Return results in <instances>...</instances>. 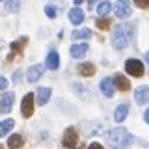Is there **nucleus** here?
<instances>
[{"label":"nucleus","mask_w":149,"mask_h":149,"mask_svg":"<svg viewBox=\"0 0 149 149\" xmlns=\"http://www.w3.org/2000/svg\"><path fill=\"white\" fill-rule=\"evenodd\" d=\"M106 140H108V143L112 146V149H127L130 143H132V134L129 132L127 129L123 127H116L108 130V134H106Z\"/></svg>","instance_id":"1"},{"label":"nucleus","mask_w":149,"mask_h":149,"mask_svg":"<svg viewBox=\"0 0 149 149\" xmlns=\"http://www.w3.org/2000/svg\"><path fill=\"white\" fill-rule=\"evenodd\" d=\"M130 37H132V26L130 24H118L114 30V34H112V45H114V49H125L129 43H130Z\"/></svg>","instance_id":"2"},{"label":"nucleus","mask_w":149,"mask_h":149,"mask_svg":"<svg viewBox=\"0 0 149 149\" xmlns=\"http://www.w3.org/2000/svg\"><path fill=\"white\" fill-rule=\"evenodd\" d=\"M125 71H127L130 77H142L143 74V63L140 60H127L125 62Z\"/></svg>","instance_id":"3"},{"label":"nucleus","mask_w":149,"mask_h":149,"mask_svg":"<svg viewBox=\"0 0 149 149\" xmlns=\"http://www.w3.org/2000/svg\"><path fill=\"white\" fill-rule=\"evenodd\" d=\"M21 112L24 118H30L34 114V93H26L24 99H22V104H21Z\"/></svg>","instance_id":"4"},{"label":"nucleus","mask_w":149,"mask_h":149,"mask_svg":"<svg viewBox=\"0 0 149 149\" xmlns=\"http://www.w3.org/2000/svg\"><path fill=\"white\" fill-rule=\"evenodd\" d=\"M116 15L119 19L130 17V2L129 0H118V2H116Z\"/></svg>","instance_id":"5"},{"label":"nucleus","mask_w":149,"mask_h":149,"mask_svg":"<svg viewBox=\"0 0 149 149\" xmlns=\"http://www.w3.org/2000/svg\"><path fill=\"white\" fill-rule=\"evenodd\" d=\"M13 99H15V95H13L11 91H6L2 97H0V112H4V114H8V112H11V106H13Z\"/></svg>","instance_id":"6"},{"label":"nucleus","mask_w":149,"mask_h":149,"mask_svg":"<svg viewBox=\"0 0 149 149\" xmlns=\"http://www.w3.org/2000/svg\"><path fill=\"white\" fill-rule=\"evenodd\" d=\"M77 142H78L77 130H74V129H67V130H65V134H63V138H62V143H63L65 147H74V146H77Z\"/></svg>","instance_id":"7"},{"label":"nucleus","mask_w":149,"mask_h":149,"mask_svg":"<svg viewBox=\"0 0 149 149\" xmlns=\"http://www.w3.org/2000/svg\"><path fill=\"white\" fill-rule=\"evenodd\" d=\"M26 43H28V37H24V36L19 37L17 41H13L11 47H9V52H11V54H9V60H11L15 54H21V52H22V49L26 47Z\"/></svg>","instance_id":"8"},{"label":"nucleus","mask_w":149,"mask_h":149,"mask_svg":"<svg viewBox=\"0 0 149 149\" xmlns=\"http://www.w3.org/2000/svg\"><path fill=\"white\" fill-rule=\"evenodd\" d=\"M41 74H43V65H32V67L26 71V80L34 84V82H37L41 78Z\"/></svg>","instance_id":"9"},{"label":"nucleus","mask_w":149,"mask_h":149,"mask_svg":"<svg viewBox=\"0 0 149 149\" xmlns=\"http://www.w3.org/2000/svg\"><path fill=\"white\" fill-rule=\"evenodd\" d=\"M99 86H101V91H102L104 97H112V95H114V88H116L114 86V78H108V77L102 78Z\"/></svg>","instance_id":"10"},{"label":"nucleus","mask_w":149,"mask_h":149,"mask_svg":"<svg viewBox=\"0 0 149 149\" xmlns=\"http://www.w3.org/2000/svg\"><path fill=\"white\" fill-rule=\"evenodd\" d=\"M134 99H136L138 104H146L149 101V86H140L134 93Z\"/></svg>","instance_id":"11"},{"label":"nucleus","mask_w":149,"mask_h":149,"mask_svg":"<svg viewBox=\"0 0 149 149\" xmlns=\"http://www.w3.org/2000/svg\"><path fill=\"white\" fill-rule=\"evenodd\" d=\"M88 43H80V45H73L71 49H69V52H71V58H82V56H86L88 52Z\"/></svg>","instance_id":"12"},{"label":"nucleus","mask_w":149,"mask_h":149,"mask_svg":"<svg viewBox=\"0 0 149 149\" xmlns=\"http://www.w3.org/2000/svg\"><path fill=\"white\" fill-rule=\"evenodd\" d=\"M127 114H129V106L127 104H119L118 108H116V112H114L116 123H123V121L127 119Z\"/></svg>","instance_id":"13"},{"label":"nucleus","mask_w":149,"mask_h":149,"mask_svg":"<svg viewBox=\"0 0 149 149\" xmlns=\"http://www.w3.org/2000/svg\"><path fill=\"white\" fill-rule=\"evenodd\" d=\"M60 65V54L56 52V50H50L49 56H47V67L52 69V71H56Z\"/></svg>","instance_id":"14"},{"label":"nucleus","mask_w":149,"mask_h":149,"mask_svg":"<svg viewBox=\"0 0 149 149\" xmlns=\"http://www.w3.org/2000/svg\"><path fill=\"white\" fill-rule=\"evenodd\" d=\"M77 71L80 73L82 77H93V74H95V65L90 63V62H86V63H78Z\"/></svg>","instance_id":"15"},{"label":"nucleus","mask_w":149,"mask_h":149,"mask_svg":"<svg viewBox=\"0 0 149 149\" xmlns=\"http://www.w3.org/2000/svg\"><path fill=\"white\" fill-rule=\"evenodd\" d=\"M69 21L73 22V24H82L84 21V11L80 8H73L71 11H69Z\"/></svg>","instance_id":"16"},{"label":"nucleus","mask_w":149,"mask_h":149,"mask_svg":"<svg viewBox=\"0 0 149 149\" xmlns=\"http://www.w3.org/2000/svg\"><path fill=\"white\" fill-rule=\"evenodd\" d=\"M50 93H52L50 88H39V90H37V102H39L41 106L47 104L49 99H50Z\"/></svg>","instance_id":"17"},{"label":"nucleus","mask_w":149,"mask_h":149,"mask_svg":"<svg viewBox=\"0 0 149 149\" xmlns=\"http://www.w3.org/2000/svg\"><path fill=\"white\" fill-rule=\"evenodd\" d=\"M22 146H24V140H22L21 134H11L8 140V147L9 149H21Z\"/></svg>","instance_id":"18"},{"label":"nucleus","mask_w":149,"mask_h":149,"mask_svg":"<svg viewBox=\"0 0 149 149\" xmlns=\"http://www.w3.org/2000/svg\"><path fill=\"white\" fill-rule=\"evenodd\" d=\"M114 84L118 86V90H121V91H129L130 90V82L123 77V74H116V77H114Z\"/></svg>","instance_id":"19"},{"label":"nucleus","mask_w":149,"mask_h":149,"mask_svg":"<svg viewBox=\"0 0 149 149\" xmlns=\"http://www.w3.org/2000/svg\"><path fill=\"white\" fill-rule=\"evenodd\" d=\"M13 127H15V121H13V119L2 121V123H0V136H8V132H9Z\"/></svg>","instance_id":"20"},{"label":"nucleus","mask_w":149,"mask_h":149,"mask_svg":"<svg viewBox=\"0 0 149 149\" xmlns=\"http://www.w3.org/2000/svg\"><path fill=\"white\" fill-rule=\"evenodd\" d=\"M110 11H112V4L110 2H101L99 6H97V13H99V17H106Z\"/></svg>","instance_id":"21"},{"label":"nucleus","mask_w":149,"mask_h":149,"mask_svg":"<svg viewBox=\"0 0 149 149\" xmlns=\"http://www.w3.org/2000/svg\"><path fill=\"white\" fill-rule=\"evenodd\" d=\"M19 6H21V2H19V0H6V11L8 13L19 11Z\"/></svg>","instance_id":"22"},{"label":"nucleus","mask_w":149,"mask_h":149,"mask_svg":"<svg viewBox=\"0 0 149 149\" xmlns=\"http://www.w3.org/2000/svg\"><path fill=\"white\" fill-rule=\"evenodd\" d=\"M95 26L99 28V30H108V28H110V19L99 17V19H97V22H95Z\"/></svg>","instance_id":"23"},{"label":"nucleus","mask_w":149,"mask_h":149,"mask_svg":"<svg viewBox=\"0 0 149 149\" xmlns=\"http://www.w3.org/2000/svg\"><path fill=\"white\" fill-rule=\"evenodd\" d=\"M77 39H90L91 37V30H88V28H82V30H77L73 34Z\"/></svg>","instance_id":"24"},{"label":"nucleus","mask_w":149,"mask_h":149,"mask_svg":"<svg viewBox=\"0 0 149 149\" xmlns=\"http://www.w3.org/2000/svg\"><path fill=\"white\" fill-rule=\"evenodd\" d=\"M45 13H47V17H49V19H54L56 15H58V9H56L54 6H47L45 8Z\"/></svg>","instance_id":"25"},{"label":"nucleus","mask_w":149,"mask_h":149,"mask_svg":"<svg viewBox=\"0 0 149 149\" xmlns=\"http://www.w3.org/2000/svg\"><path fill=\"white\" fill-rule=\"evenodd\" d=\"M134 4H136L138 8H142V9H146L149 6V0H134Z\"/></svg>","instance_id":"26"},{"label":"nucleus","mask_w":149,"mask_h":149,"mask_svg":"<svg viewBox=\"0 0 149 149\" xmlns=\"http://www.w3.org/2000/svg\"><path fill=\"white\" fill-rule=\"evenodd\" d=\"M6 86H8V80L4 77H0V90H6Z\"/></svg>","instance_id":"27"},{"label":"nucleus","mask_w":149,"mask_h":149,"mask_svg":"<svg viewBox=\"0 0 149 149\" xmlns=\"http://www.w3.org/2000/svg\"><path fill=\"white\" fill-rule=\"evenodd\" d=\"M88 149H104V147H102V146H101V143H97V142H93V143H90V147H88Z\"/></svg>","instance_id":"28"},{"label":"nucleus","mask_w":149,"mask_h":149,"mask_svg":"<svg viewBox=\"0 0 149 149\" xmlns=\"http://www.w3.org/2000/svg\"><path fill=\"white\" fill-rule=\"evenodd\" d=\"M143 119H146V123L149 125V110H146V114H143Z\"/></svg>","instance_id":"29"},{"label":"nucleus","mask_w":149,"mask_h":149,"mask_svg":"<svg viewBox=\"0 0 149 149\" xmlns=\"http://www.w3.org/2000/svg\"><path fill=\"white\" fill-rule=\"evenodd\" d=\"M146 62L149 63V50H147V52H146Z\"/></svg>","instance_id":"30"},{"label":"nucleus","mask_w":149,"mask_h":149,"mask_svg":"<svg viewBox=\"0 0 149 149\" xmlns=\"http://www.w3.org/2000/svg\"><path fill=\"white\" fill-rule=\"evenodd\" d=\"M84 2V0H74V4H82Z\"/></svg>","instance_id":"31"},{"label":"nucleus","mask_w":149,"mask_h":149,"mask_svg":"<svg viewBox=\"0 0 149 149\" xmlns=\"http://www.w3.org/2000/svg\"><path fill=\"white\" fill-rule=\"evenodd\" d=\"M67 149H77V147H67Z\"/></svg>","instance_id":"32"},{"label":"nucleus","mask_w":149,"mask_h":149,"mask_svg":"<svg viewBox=\"0 0 149 149\" xmlns=\"http://www.w3.org/2000/svg\"><path fill=\"white\" fill-rule=\"evenodd\" d=\"M0 2H2V0H0Z\"/></svg>","instance_id":"33"}]
</instances>
